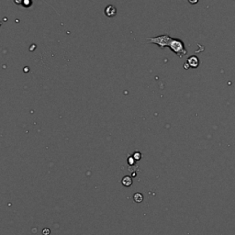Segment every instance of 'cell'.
I'll return each instance as SVG.
<instances>
[{"instance_id":"9","label":"cell","mask_w":235,"mask_h":235,"mask_svg":"<svg viewBox=\"0 0 235 235\" xmlns=\"http://www.w3.org/2000/svg\"><path fill=\"white\" fill-rule=\"evenodd\" d=\"M51 233V231H50V229H48V228H45V229H43V231H42V234L43 235H50Z\"/></svg>"},{"instance_id":"6","label":"cell","mask_w":235,"mask_h":235,"mask_svg":"<svg viewBox=\"0 0 235 235\" xmlns=\"http://www.w3.org/2000/svg\"><path fill=\"white\" fill-rule=\"evenodd\" d=\"M133 200L136 203H141L143 200V196L141 195V193H135L134 196H133Z\"/></svg>"},{"instance_id":"3","label":"cell","mask_w":235,"mask_h":235,"mask_svg":"<svg viewBox=\"0 0 235 235\" xmlns=\"http://www.w3.org/2000/svg\"><path fill=\"white\" fill-rule=\"evenodd\" d=\"M116 13H117V9L114 6L112 5H109L106 9H105V14L107 15V17L109 18H112V17H115L116 16Z\"/></svg>"},{"instance_id":"1","label":"cell","mask_w":235,"mask_h":235,"mask_svg":"<svg viewBox=\"0 0 235 235\" xmlns=\"http://www.w3.org/2000/svg\"><path fill=\"white\" fill-rule=\"evenodd\" d=\"M173 41V38L170 37L169 35H160L157 37H153V38H149L147 39V42H150L153 44L158 45L161 49H165V47H169L171 42Z\"/></svg>"},{"instance_id":"8","label":"cell","mask_w":235,"mask_h":235,"mask_svg":"<svg viewBox=\"0 0 235 235\" xmlns=\"http://www.w3.org/2000/svg\"><path fill=\"white\" fill-rule=\"evenodd\" d=\"M133 157H134V159H136V160H139V159H141V153L137 152V153H134Z\"/></svg>"},{"instance_id":"12","label":"cell","mask_w":235,"mask_h":235,"mask_svg":"<svg viewBox=\"0 0 235 235\" xmlns=\"http://www.w3.org/2000/svg\"><path fill=\"white\" fill-rule=\"evenodd\" d=\"M188 2L190 4H197L198 2V0H188Z\"/></svg>"},{"instance_id":"10","label":"cell","mask_w":235,"mask_h":235,"mask_svg":"<svg viewBox=\"0 0 235 235\" xmlns=\"http://www.w3.org/2000/svg\"><path fill=\"white\" fill-rule=\"evenodd\" d=\"M129 164H130V165L134 164V157H130V159H129Z\"/></svg>"},{"instance_id":"11","label":"cell","mask_w":235,"mask_h":235,"mask_svg":"<svg viewBox=\"0 0 235 235\" xmlns=\"http://www.w3.org/2000/svg\"><path fill=\"white\" fill-rule=\"evenodd\" d=\"M14 2H15L17 5H22V3H23V0H14Z\"/></svg>"},{"instance_id":"7","label":"cell","mask_w":235,"mask_h":235,"mask_svg":"<svg viewBox=\"0 0 235 235\" xmlns=\"http://www.w3.org/2000/svg\"><path fill=\"white\" fill-rule=\"evenodd\" d=\"M31 5V0H23L22 6H24L25 7H29Z\"/></svg>"},{"instance_id":"5","label":"cell","mask_w":235,"mask_h":235,"mask_svg":"<svg viewBox=\"0 0 235 235\" xmlns=\"http://www.w3.org/2000/svg\"><path fill=\"white\" fill-rule=\"evenodd\" d=\"M121 183H122V185L124 187H130V186L132 185V179H131V177H130V176L127 175V176H124L122 178Z\"/></svg>"},{"instance_id":"2","label":"cell","mask_w":235,"mask_h":235,"mask_svg":"<svg viewBox=\"0 0 235 235\" xmlns=\"http://www.w3.org/2000/svg\"><path fill=\"white\" fill-rule=\"evenodd\" d=\"M169 48H170L176 55H178L179 57H183V56L186 55L187 52H188L187 50H186V48H185L184 42H183L181 40H179V39H173V41H172V42H171Z\"/></svg>"},{"instance_id":"4","label":"cell","mask_w":235,"mask_h":235,"mask_svg":"<svg viewBox=\"0 0 235 235\" xmlns=\"http://www.w3.org/2000/svg\"><path fill=\"white\" fill-rule=\"evenodd\" d=\"M188 64H189L190 67H193V68H197L198 65H199V60L197 59V57L196 56H191L188 59Z\"/></svg>"}]
</instances>
